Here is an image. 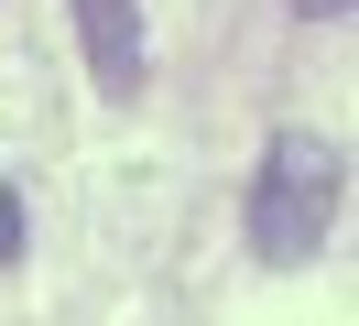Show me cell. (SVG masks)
Segmentation results:
<instances>
[{"instance_id": "6da1fadb", "label": "cell", "mask_w": 359, "mask_h": 326, "mask_svg": "<svg viewBox=\"0 0 359 326\" xmlns=\"http://www.w3.org/2000/svg\"><path fill=\"white\" fill-rule=\"evenodd\" d=\"M337 229V142L327 130H272L250 174V250L272 272H305Z\"/></svg>"}, {"instance_id": "7a4b0ae2", "label": "cell", "mask_w": 359, "mask_h": 326, "mask_svg": "<svg viewBox=\"0 0 359 326\" xmlns=\"http://www.w3.org/2000/svg\"><path fill=\"white\" fill-rule=\"evenodd\" d=\"M76 43H88L98 98H142V0H76Z\"/></svg>"}, {"instance_id": "3957f363", "label": "cell", "mask_w": 359, "mask_h": 326, "mask_svg": "<svg viewBox=\"0 0 359 326\" xmlns=\"http://www.w3.org/2000/svg\"><path fill=\"white\" fill-rule=\"evenodd\" d=\"M0 261H22V196L0 185Z\"/></svg>"}, {"instance_id": "277c9868", "label": "cell", "mask_w": 359, "mask_h": 326, "mask_svg": "<svg viewBox=\"0 0 359 326\" xmlns=\"http://www.w3.org/2000/svg\"><path fill=\"white\" fill-rule=\"evenodd\" d=\"M294 11H305V22H348V0H294Z\"/></svg>"}]
</instances>
